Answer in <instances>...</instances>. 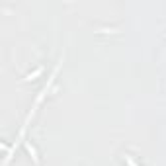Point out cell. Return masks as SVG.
<instances>
[{
	"instance_id": "obj_1",
	"label": "cell",
	"mask_w": 166,
	"mask_h": 166,
	"mask_svg": "<svg viewBox=\"0 0 166 166\" xmlns=\"http://www.w3.org/2000/svg\"><path fill=\"white\" fill-rule=\"evenodd\" d=\"M125 160H127V164H129V166H137V164H135V162H133V160H131V158H129L127 155H125Z\"/></svg>"
}]
</instances>
